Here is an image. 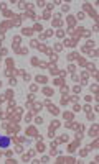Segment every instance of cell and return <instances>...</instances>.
<instances>
[{"mask_svg": "<svg viewBox=\"0 0 99 164\" xmlns=\"http://www.w3.org/2000/svg\"><path fill=\"white\" fill-rule=\"evenodd\" d=\"M10 146V138L8 136H0V148H8Z\"/></svg>", "mask_w": 99, "mask_h": 164, "instance_id": "cell-1", "label": "cell"}]
</instances>
